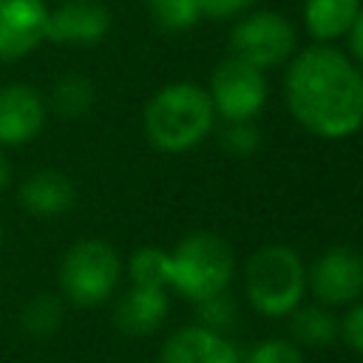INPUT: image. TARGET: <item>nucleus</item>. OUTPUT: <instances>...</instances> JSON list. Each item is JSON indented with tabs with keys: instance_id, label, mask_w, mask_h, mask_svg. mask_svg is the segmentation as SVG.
<instances>
[{
	"instance_id": "f257e3e1",
	"label": "nucleus",
	"mask_w": 363,
	"mask_h": 363,
	"mask_svg": "<svg viewBox=\"0 0 363 363\" xmlns=\"http://www.w3.org/2000/svg\"><path fill=\"white\" fill-rule=\"evenodd\" d=\"M284 99L295 122L320 139H346L363 128V68L335 45L292 54Z\"/></svg>"
},
{
	"instance_id": "f03ea898",
	"label": "nucleus",
	"mask_w": 363,
	"mask_h": 363,
	"mask_svg": "<svg viewBox=\"0 0 363 363\" xmlns=\"http://www.w3.org/2000/svg\"><path fill=\"white\" fill-rule=\"evenodd\" d=\"M145 136L162 153H187L199 147L213 125L216 111L207 88L196 82H170L145 105Z\"/></svg>"
},
{
	"instance_id": "7ed1b4c3",
	"label": "nucleus",
	"mask_w": 363,
	"mask_h": 363,
	"mask_svg": "<svg viewBox=\"0 0 363 363\" xmlns=\"http://www.w3.org/2000/svg\"><path fill=\"white\" fill-rule=\"evenodd\" d=\"M244 295L264 318H286L306 295V267L292 247L269 244L244 267Z\"/></svg>"
},
{
	"instance_id": "20e7f679",
	"label": "nucleus",
	"mask_w": 363,
	"mask_h": 363,
	"mask_svg": "<svg viewBox=\"0 0 363 363\" xmlns=\"http://www.w3.org/2000/svg\"><path fill=\"white\" fill-rule=\"evenodd\" d=\"M235 275L233 247L207 230L184 235L170 250V286L193 303L224 292Z\"/></svg>"
},
{
	"instance_id": "39448f33",
	"label": "nucleus",
	"mask_w": 363,
	"mask_h": 363,
	"mask_svg": "<svg viewBox=\"0 0 363 363\" xmlns=\"http://www.w3.org/2000/svg\"><path fill=\"white\" fill-rule=\"evenodd\" d=\"M122 275L116 250L102 238L77 241L60 264V286L74 306H96L108 301Z\"/></svg>"
},
{
	"instance_id": "423d86ee",
	"label": "nucleus",
	"mask_w": 363,
	"mask_h": 363,
	"mask_svg": "<svg viewBox=\"0 0 363 363\" xmlns=\"http://www.w3.org/2000/svg\"><path fill=\"white\" fill-rule=\"evenodd\" d=\"M298 48L295 26L278 11H244L230 31V54L267 71L292 60Z\"/></svg>"
},
{
	"instance_id": "0eeeda50",
	"label": "nucleus",
	"mask_w": 363,
	"mask_h": 363,
	"mask_svg": "<svg viewBox=\"0 0 363 363\" xmlns=\"http://www.w3.org/2000/svg\"><path fill=\"white\" fill-rule=\"evenodd\" d=\"M207 94H210L216 119L252 122L267 102V79L261 68L230 54L213 68Z\"/></svg>"
},
{
	"instance_id": "6e6552de",
	"label": "nucleus",
	"mask_w": 363,
	"mask_h": 363,
	"mask_svg": "<svg viewBox=\"0 0 363 363\" xmlns=\"http://www.w3.org/2000/svg\"><path fill=\"white\" fill-rule=\"evenodd\" d=\"M306 292L323 306H349L363 298V252L354 247H329L306 267Z\"/></svg>"
},
{
	"instance_id": "1a4fd4ad",
	"label": "nucleus",
	"mask_w": 363,
	"mask_h": 363,
	"mask_svg": "<svg viewBox=\"0 0 363 363\" xmlns=\"http://www.w3.org/2000/svg\"><path fill=\"white\" fill-rule=\"evenodd\" d=\"M48 9L43 0H0V62L34 51L45 40Z\"/></svg>"
},
{
	"instance_id": "9d476101",
	"label": "nucleus",
	"mask_w": 363,
	"mask_h": 363,
	"mask_svg": "<svg viewBox=\"0 0 363 363\" xmlns=\"http://www.w3.org/2000/svg\"><path fill=\"white\" fill-rule=\"evenodd\" d=\"M111 28V14L99 0H68L48 11L45 40L62 45H94Z\"/></svg>"
},
{
	"instance_id": "9b49d317",
	"label": "nucleus",
	"mask_w": 363,
	"mask_h": 363,
	"mask_svg": "<svg viewBox=\"0 0 363 363\" xmlns=\"http://www.w3.org/2000/svg\"><path fill=\"white\" fill-rule=\"evenodd\" d=\"M159 363H241V354L224 332L193 323L176 329L164 340Z\"/></svg>"
},
{
	"instance_id": "f8f14e48",
	"label": "nucleus",
	"mask_w": 363,
	"mask_h": 363,
	"mask_svg": "<svg viewBox=\"0 0 363 363\" xmlns=\"http://www.w3.org/2000/svg\"><path fill=\"white\" fill-rule=\"evenodd\" d=\"M45 108L34 88L9 85L0 91V142L23 145L43 130Z\"/></svg>"
},
{
	"instance_id": "ddd939ff",
	"label": "nucleus",
	"mask_w": 363,
	"mask_h": 363,
	"mask_svg": "<svg viewBox=\"0 0 363 363\" xmlns=\"http://www.w3.org/2000/svg\"><path fill=\"white\" fill-rule=\"evenodd\" d=\"M167 309H170L167 289H153V286H136L133 284L122 295V301L116 303L113 320L125 335L142 337V335L156 332L164 323Z\"/></svg>"
},
{
	"instance_id": "4468645a",
	"label": "nucleus",
	"mask_w": 363,
	"mask_h": 363,
	"mask_svg": "<svg viewBox=\"0 0 363 363\" xmlns=\"http://www.w3.org/2000/svg\"><path fill=\"white\" fill-rule=\"evenodd\" d=\"M74 184L57 170H40L20 187V201L31 216L54 218L74 207Z\"/></svg>"
},
{
	"instance_id": "2eb2a0df",
	"label": "nucleus",
	"mask_w": 363,
	"mask_h": 363,
	"mask_svg": "<svg viewBox=\"0 0 363 363\" xmlns=\"http://www.w3.org/2000/svg\"><path fill=\"white\" fill-rule=\"evenodd\" d=\"M363 0H303V28L315 43L332 45L346 37Z\"/></svg>"
},
{
	"instance_id": "dca6fc26",
	"label": "nucleus",
	"mask_w": 363,
	"mask_h": 363,
	"mask_svg": "<svg viewBox=\"0 0 363 363\" xmlns=\"http://www.w3.org/2000/svg\"><path fill=\"white\" fill-rule=\"evenodd\" d=\"M289 335L298 346L306 349H323L337 337V318L332 312V306L323 303H298L289 315Z\"/></svg>"
},
{
	"instance_id": "f3484780",
	"label": "nucleus",
	"mask_w": 363,
	"mask_h": 363,
	"mask_svg": "<svg viewBox=\"0 0 363 363\" xmlns=\"http://www.w3.org/2000/svg\"><path fill=\"white\" fill-rule=\"evenodd\" d=\"M128 275H130V284H136V286L167 289L170 286V252H164L159 247L136 250L128 261Z\"/></svg>"
},
{
	"instance_id": "a211bd4d",
	"label": "nucleus",
	"mask_w": 363,
	"mask_h": 363,
	"mask_svg": "<svg viewBox=\"0 0 363 363\" xmlns=\"http://www.w3.org/2000/svg\"><path fill=\"white\" fill-rule=\"evenodd\" d=\"M153 23L164 31H187L201 20L199 0H145Z\"/></svg>"
},
{
	"instance_id": "6ab92c4d",
	"label": "nucleus",
	"mask_w": 363,
	"mask_h": 363,
	"mask_svg": "<svg viewBox=\"0 0 363 363\" xmlns=\"http://www.w3.org/2000/svg\"><path fill=\"white\" fill-rule=\"evenodd\" d=\"M94 102V85L79 74H65L54 85V108L65 116H79Z\"/></svg>"
},
{
	"instance_id": "aec40b11",
	"label": "nucleus",
	"mask_w": 363,
	"mask_h": 363,
	"mask_svg": "<svg viewBox=\"0 0 363 363\" xmlns=\"http://www.w3.org/2000/svg\"><path fill=\"white\" fill-rule=\"evenodd\" d=\"M196 318H199L201 326H207L213 332H224L238 320V303L224 289V292H216V295H207V298L196 301Z\"/></svg>"
},
{
	"instance_id": "412c9836",
	"label": "nucleus",
	"mask_w": 363,
	"mask_h": 363,
	"mask_svg": "<svg viewBox=\"0 0 363 363\" xmlns=\"http://www.w3.org/2000/svg\"><path fill=\"white\" fill-rule=\"evenodd\" d=\"M241 363H303V352L295 340L267 337V340H258L247 352V357H241Z\"/></svg>"
},
{
	"instance_id": "4be33fe9",
	"label": "nucleus",
	"mask_w": 363,
	"mask_h": 363,
	"mask_svg": "<svg viewBox=\"0 0 363 363\" xmlns=\"http://www.w3.org/2000/svg\"><path fill=\"white\" fill-rule=\"evenodd\" d=\"M60 320H62V312H60V303L51 295L34 298L23 312V326L31 335H51L60 326Z\"/></svg>"
},
{
	"instance_id": "5701e85b",
	"label": "nucleus",
	"mask_w": 363,
	"mask_h": 363,
	"mask_svg": "<svg viewBox=\"0 0 363 363\" xmlns=\"http://www.w3.org/2000/svg\"><path fill=\"white\" fill-rule=\"evenodd\" d=\"M221 145L233 156H250L261 145V133L252 122H227L221 130Z\"/></svg>"
},
{
	"instance_id": "b1692460",
	"label": "nucleus",
	"mask_w": 363,
	"mask_h": 363,
	"mask_svg": "<svg viewBox=\"0 0 363 363\" xmlns=\"http://www.w3.org/2000/svg\"><path fill=\"white\" fill-rule=\"evenodd\" d=\"M337 335L346 340V346L363 357V298L349 303L343 320H337Z\"/></svg>"
},
{
	"instance_id": "393cba45",
	"label": "nucleus",
	"mask_w": 363,
	"mask_h": 363,
	"mask_svg": "<svg viewBox=\"0 0 363 363\" xmlns=\"http://www.w3.org/2000/svg\"><path fill=\"white\" fill-rule=\"evenodd\" d=\"M199 3H201V17L233 20V17H241L244 11H250L255 0H199Z\"/></svg>"
},
{
	"instance_id": "a878e982",
	"label": "nucleus",
	"mask_w": 363,
	"mask_h": 363,
	"mask_svg": "<svg viewBox=\"0 0 363 363\" xmlns=\"http://www.w3.org/2000/svg\"><path fill=\"white\" fill-rule=\"evenodd\" d=\"M346 40H349V54H352V60L363 68V9L357 11V17H354V23H352V28H349V34H346Z\"/></svg>"
},
{
	"instance_id": "bb28decb",
	"label": "nucleus",
	"mask_w": 363,
	"mask_h": 363,
	"mask_svg": "<svg viewBox=\"0 0 363 363\" xmlns=\"http://www.w3.org/2000/svg\"><path fill=\"white\" fill-rule=\"evenodd\" d=\"M6 182H9V164H6V159L0 156V190H3Z\"/></svg>"
},
{
	"instance_id": "cd10ccee",
	"label": "nucleus",
	"mask_w": 363,
	"mask_h": 363,
	"mask_svg": "<svg viewBox=\"0 0 363 363\" xmlns=\"http://www.w3.org/2000/svg\"><path fill=\"white\" fill-rule=\"evenodd\" d=\"M0 235H3V230H0Z\"/></svg>"
}]
</instances>
